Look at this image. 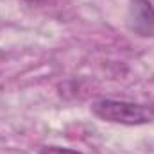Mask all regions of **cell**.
<instances>
[{
  "instance_id": "cell-2",
  "label": "cell",
  "mask_w": 154,
  "mask_h": 154,
  "mask_svg": "<svg viewBox=\"0 0 154 154\" xmlns=\"http://www.w3.org/2000/svg\"><path fill=\"white\" fill-rule=\"evenodd\" d=\"M127 27L142 38L154 36V5L151 0H131L127 11Z\"/></svg>"
},
{
  "instance_id": "cell-3",
  "label": "cell",
  "mask_w": 154,
  "mask_h": 154,
  "mask_svg": "<svg viewBox=\"0 0 154 154\" xmlns=\"http://www.w3.org/2000/svg\"><path fill=\"white\" fill-rule=\"evenodd\" d=\"M39 154H82L77 152V151H72V149H66V147H43Z\"/></svg>"
},
{
  "instance_id": "cell-1",
  "label": "cell",
  "mask_w": 154,
  "mask_h": 154,
  "mask_svg": "<svg viewBox=\"0 0 154 154\" xmlns=\"http://www.w3.org/2000/svg\"><path fill=\"white\" fill-rule=\"evenodd\" d=\"M91 113L111 124L122 125H143L154 120V108L145 104H136L129 100L99 99L91 104Z\"/></svg>"
}]
</instances>
